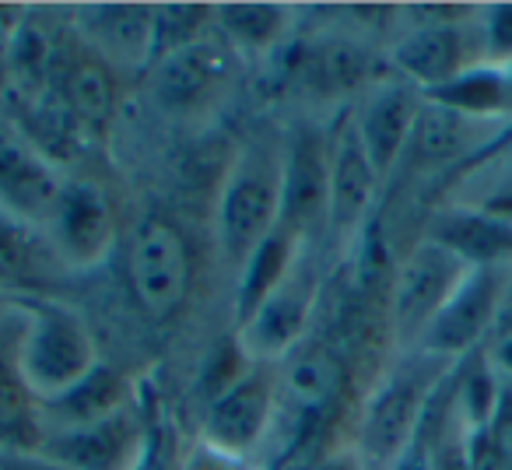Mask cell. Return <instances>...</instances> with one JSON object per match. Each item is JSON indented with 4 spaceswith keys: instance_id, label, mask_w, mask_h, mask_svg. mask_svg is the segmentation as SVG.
Masks as SVG:
<instances>
[{
    "instance_id": "6da1fadb",
    "label": "cell",
    "mask_w": 512,
    "mask_h": 470,
    "mask_svg": "<svg viewBox=\"0 0 512 470\" xmlns=\"http://www.w3.org/2000/svg\"><path fill=\"white\" fill-rule=\"evenodd\" d=\"M18 313V344L15 362L36 404L64 397L92 369H99L92 330L71 306L46 295L15 302Z\"/></svg>"
},
{
    "instance_id": "7a4b0ae2",
    "label": "cell",
    "mask_w": 512,
    "mask_h": 470,
    "mask_svg": "<svg viewBox=\"0 0 512 470\" xmlns=\"http://www.w3.org/2000/svg\"><path fill=\"white\" fill-rule=\"evenodd\" d=\"M453 365L456 362H442L425 351H404V358L383 372V379L365 397L362 418H358L355 449L365 470H386L397 460L400 449L414 439L418 425L425 421L428 404Z\"/></svg>"
},
{
    "instance_id": "3957f363",
    "label": "cell",
    "mask_w": 512,
    "mask_h": 470,
    "mask_svg": "<svg viewBox=\"0 0 512 470\" xmlns=\"http://www.w3.org/2000/svg\"><path fill=\"white\" fill-rule=\"evenodd\" d=\"M218 246L239 271L281 221V148L249 141L235 151L218 193Z\"/></svg>"
},
{
    "instance_id": "277c9868",
    "label": "cell",
    "mask_w": 512,
    "mask_h": 470,
    "mask_svg": "<svg viewBox=\"0 0 512 470\" xmlns=\"http://www.w3.org/2000/svg\"><path fill=\"white\" fill-rule=\"evenodd\" d=\"M127 285L134 302L155 320H169L190 299L193 260L190 243L165 214H144L130 232Z\"/></svg>"
},
{
    "instance_id": "5b68a950",
    "label": "cell",
    "mask_w": 512,
    "mask_h": 470,
    "mask_svg": "<svg viewBox=\"0 0 512 470\" xmlns=\"http://www.w3.org/2000/svg\"><path fill=\"white\" fill-rule=\"evenodd\" d=\"M467 271V264H460L453 253L425 235L407 250V257L393 271L390 295H386V330L400 351L418 348L421 334L439 316Z\"/></svg>"
},
{
    "instance_id": "8992f818",
    "label": "cell",
    "mask_w": 512,
    "mask_h": 470,
    "mask_svg": "<svg viewBox=\"0 0 512 470\" xmlns=\"http://www.w3.org/2000/svg\"><path fill=\"white\" fill-rule=\"evenodd\" d=\"M512 278V267H470L449 302L439 309L428 330L421 334L418 348L442 362H460L474 351L488 348L495 337L498 309H502L505 285Z\"/></svg>"
},
{
    "instance_id": "52a82bcc",
    "label": "cell",
    "mask_w": 512,
    "mask_h": 470,
    "mask_svg": "<svg viewBox=\"0 0 512 470\" xmlns=\"http://www.w3.org/2000/svg\"><path fill=\"white\" fill-rule=\"evenodd\" d=\"M43 228L60 264L71 271H92L106 264L116 246V207L92 179H64Z\"/></svg>"
},
{
    "instance_id": "ba28073f",
    "label": "cell",
    "mask_w": 512,
    "mask_h": 470,
    "mask_svg": "<svg viewBox=\"0 0 512 470\" xmlns=\"http://www.w3.org/2000/svg\"><path fill=\"white\" fill-rule=\"evenodd\" d=\"M278 414V383L267 372L249 369L228 390H221L214 400H207L200 442H207L218 453L235 456V460H249L267 442L271 428L278 425Z\"/></svg>"
},
{
    "instance_id": "9c48e42d",
    "label": "cell",
    "mask_w": 512,
    "mask_h": 470,
    "mask_svg": "<svg viewBox=\"0 0 512 470\" xmlns=\"http://www.w3.org/2000/svg\"><path fill=\"white\" fill-rule=\"evenodd\" d=\"M46 456L67 470H137L151 456V432L137 400L123 411L81 428H64L39 439Z\"/></svg>"
},
{
    "instance_id": "30bf717a",
    "label": "cell",
    "mask_w": 512,
    "mask_h": 470,
    "mask_svg": "<svg viewBox=\"0 0 512 470\" xmlns=\"http://www.w3.org/2000/svg\"><path fill=\"white\" fill-rule=\"evenodd\" d=\"M316 299H320V274L302 253L285 285L235 330V341L242 344L249 362H285L306 341Z\"/></svg>"
},
{
    "instance_id": "8fae6325",
    "label": "cell",
    "mask_w": 512,
    "mask_h": 470,
    "mask_svg": "<svg viewBox=\"0 0 512 470\" xmlns=\"http://www.w3.org/2000/svg\"><path fill=\"white\" fill-rule=\"evenodd\" d=\"M330 207V130L299 123L281 144V225L309 239L327 228Z\"/></svg>"
},
{
    "instance_id": "7c38bea8",
    "label": "cell",
    "mask_w": 512,
    "mask_h": 470,
    "mask_svg": "<svg viewBox=\"0 0 512 470\" xmlns=\"http://www.w3.org/2000/svg\"><path fill=\"white\" fill-rule=\"evenodd\" d=\"M474 18L449 25H411L386 53L393 78L407 81L421 92H432L467 67L484 64Z\"/></svg>"
},
{
    "instance_id": "4fadbf2b",
    "label": "cell",
    "mask_w": 512,
    "mask_h": 470,
    "mask_svg": "<svg viewBox=\"0 0 512 470\" xmlns=\"http://www.w3.org/2000/svg\"><path fill=\"white\" fill-rule=\"evenodd\" d=\"M379 172L365 155V144L358 137L355 113H344L330 127V207L327 232L341 243L362 232V221L369 218V207L379 193Z\"/></svg>"
},
{
    "instance_id": "5bb4252c",
    "label": "cell",
    "mask_w": 512,
    "mask_h": 470,
    "mask_svg": "<svg viewBox=\"0 0 512 470\" xmlns=\"http://www.w3.org/2000/svg\"><path fill=\"white\" fill-rule=\"evenodd\" d=\"M60 169L18 130V123L0 120V207L32 225H46L60 197Z\"/></svg>"
},
{
    "instance_id": "9a60e30c",
    "label": "cell",
    "mask_w": 512,
    "mask_h": 470,
    "mask_svg": "<svg viewBox=\"0 0 512 470\" xmlns=\"http://www.w3.org/2000/svg\"><path fill=\"white\" fill-rule=\"evenodd\" d=\"M421 102H425L421 88L393 78V81H379L369 99L362 102V109H355L358 137H362L365 155L376 165L379 179L390 176L400 165V158H404L414 120L421 113Z\"/></svg>"
},
{
    "instance_id": "2e32d148",
    "label": "cell",
    "mask_w": 512,
    "mask_h": 470,
    "mask_svg": "<svg viewBox=\"0 0 512 470\" xmlns=\"http://www.w3.org/2000/svg\"><path fill=\"white\" fill-rule=\"evenodd\" d=\"M151 18L155 4H81L74 8V32L78 43L102 64L148 67Z\"/></svg>"
},
{
    "instance_id": "e0dca14e",
    "label": "cell",
    "mask_w": 512,
    "mask_h": 470,
    "mask_svg": "<svg viewBox=\"0 0 512 470\" xmlns=\"http://www.w3.org/2000/svg\"><path fill=\"white\" fill-rule=\"evenodd\" d=\"M155 95L169 109H200L228 85L235 71V53L218 36H207L172 57L158 60L155 67Z\"/></svg>"
},
{
    "instance_id": "ac0fdd59",
    "label": "cell",
    "mask_w": 512,
    "mask_h": 470,
    "mask_svg": "<svg viewBox=\"0 0 512 470\" xmlns=\"http://www.w3.org/2000/svg\"><path fill=\"white\" fill-rule=\"evenodd\" d=\"M344 390H348V365L341 362V355L330 344L302 341L281 362L278 397H285L288 411L302 425L327 418Z\"/></svg>"
},
{
    "instance_id": "d6986e66",
    "label": "cell",
    "mask_w": 512,
    "mask_h": 470,
    "mask_svg": "<svg viewBox=\"0 0 512 470\" xmlns=\"http://www.w3.org/2000/svg\"><path fill=\"white\" fill-rule=\"evenodd\" d=\"M421 235L467 267H512V225L463 200L435 207Z\"/></svg>"
},
{
    "instance_id": "ffe728a7",
    "label": "cell",
    "mask_w": 512,
    "mask_h": 470,
    "mask_svg": "<svg viewBox=\"0 0 512 470\" xmlns=\"http://www.w3.org/2000/svg\"><path fill=\"white\" fill-rule=\"evenodd\" d=\"M60 271L64 264L46 239V228L0 207V295L15 302L46 295L60 281Z\"/></svg>"
},
{
    "instance_id": "44dd1931",
    "label": "cell",
    "mask_w": 512,
    "mask_h": 470,
    "mask_svg": "<svg viewBox=\"0 0 512 470\" xmlns=\"http://www.w3.org/2000/svg\"><path fill=\"white\" fill-rule=\"evenodd\" d=\"M50 92L71 109V116L78 120V127L85 130L88 141H99V137L106 134L116 116V102H120L113 67L102 64V60L95 57V53H88L81 43L64 46V57H60V64H57Z\"/></svg>"
},
{
    "instance_id": "7402d4cb",
    "label": "cell",
    "mask_w": 512,
    "mask_h": 470,
    "mask_svg": "<svg viewBox=\"0 0 512 470\" xmlns=\"http://www.w3.org/2000/svg\"><path fill=\"white\" fill-rule=\"evenodd\" d=\"M302 243L306 239L299 232H292V228L278 221V228L242 260L239 281H235V309H232L235 330L285 285V278L295 271V264L302 257Z\"/></svg>"
},
{
    "instance_id": "603a6c76",
    "label": "cell",
    "mask_w": 512,
    "mask_h": 470,
    "mask_svg": "<svg viewBox=\"0 0 512 470\" xmlns=\"http://www.w3.org/2000/svg\"><path fill=\"white\" fill-rule=\"evenodd\" d=\"M134 400L137 397L130 379H123L116 369L99 362V369L88 372L74 390H67L64 397L50 400V404H39V428H43V435H50L64 432V428L92 425V421H102L130 407Z\"/></svg>"
},
{
    "instance_id": "cb8c5ba5",
    "label": "cell",
    "mask_w": 512,
    "mask_h": 470,
    "mask_svg": "<svg viewBox=\"0 0 512 470\" xmlns=\"http://www.w3.org/2000/svg\"><path fill=\"white\" fill-rule=\"evenodd\" d=\"M477 127L481 123L467 120V116L453 113V109L439 106V102L425 99L421 102V113L414 120L411 141L407 151L400 158V165L414 172H432V169H446L456 165L474 151L477 144Z\"/></svg>"
},
{
    "instance_id": "d4e9b609",
    "label": "cell",
    "mask_w": 512,
    "mask_h": 470,
    "mask_svg": "<svg viewBox=\"0 0 512 470\" xmlns=\"http://www.w3.org/2000/svg\"><path fill=\"white\" fill-rule=\"evenodd\" d=\"M292 29L288 4H214V36L235 57H271L285 46Z\"/></svg>"
},
{
    "instance_id": "484cf974",
    "label": "cell",
    "mask_w": 512,
    "mask_h": 470,
    "mask_svg": "<svg viewBox=\"0 0 512 470\" xmlns=\"http://www.w3.org/2000/svg\"><path fill=\"white\" fill-rule=\"evenodd\" d=\"M15 344L18 327L8 337H0V449H36L43 439L39 404L18 372Z\"/></svg>"
},
{
    "instance_id": "4316f807",
    "label": "cell",
    "mask_w": 512,
    "mask_h": 470,
    "mask_svg": "<svg viewBox=\"0 0 512 470\" xmlns=\"http://www.w3.org/2000/svg\"><path fill=\"white\" fill-rule=\"evenodd\" d=\"M425 99L439 102V106L453 109V113L467 116L474 123H491L512 116L509 109V81L498 64H474L449 78L446 85L425 92Z\"/></svg>"
},
{
    "instance_id": "83f0119b",
    "label": "cell",
    "mask_w": 512,
    "mask_h": 470,
    "mask_svg": "<svg viewBox=\"0 0 512 470\" xmlns=\"http://www.w3.org/2000/svg\"><path fill=\"white\" fill-rule=\"evenodd\" d=\"M295 71L302 74V85L316 88L323 95H341L365 85L376 74V64H372V57L362 46L330 39V43L306 50V57L295 64Z\"/></svg>"
},
{
    "instance_id": "f1b7e54d",
    "label": "cell",
    "mask_w": 512,
    "mask_h": 470,
    "mask_svg": "<svg viewBox=\"0 0 512 470\" xmlns=\"http://www.w3.org/2000/svg\"><path fill=\"white\" fill-rule=\"evenodd\" d=\"M214 32V4H155L151 18V64L200 43Z\"/></svg>"
},
{
    "instance_id": "f546056e",
    "label": "cell",
    "mask_w": 512,
    "mask_h": 470,
    "mask_svg": "<svg viewBox=\"0 0 512 470\" xmlns=\"http://www.w3.org/2000/svg\"><path fill=\"white\" fill-rule=\"evenodd\" d=\"M477 39H481L484 64H509L512 60V4H484L477 8Z\"/></svg>"
},
{
    "instance_id": "4dcf8cb0",
    "label": "cell",
    "mask_w": 512,
    "mask_h": 470,
    "mask_svg": "<svg viewBox=\"0 0 512 470\" xmlns=\"http://www.w3.org/2000/svg\"><path fill=\"white\" fill-rule=\"evenodd\" d=\"M463 204L477 207V211H484V214H495V218L512 225V165L505 172H498V176H491L488 183L481 186V193L463 200Z\"/></svg>"
},
{
    "instance_id": "1f68e13d",
    "label": "cell",
    "mask_w": 512,
    "mask_h": 470,
    "mask_svg": "<svg viewBox=\"0 0 512 470\" xmlns=\"http://www.w3.org/2000/svg\"><path fill=\"white\" fill-rule=\"evenodd\" d=\"M435 470H470L467 453H463V432L453 418V404H449V414L439 428V439H435Z\"/></svg>"
},
{
    "instance_id": "d6a6232c",
    "label": "cell",
    "mask_w": 512,
    "mask_h": 470,
    "mask_svg": "<svg viewBox=\"0 0 512 470\" xmlns=\"http://www.w3.org/2000/svg\"><path fill=\"white\" fill-rule=\"evenodd\" d=\"M183 470H253V467H249V460H235V456L211 449L207 442H197L190 449V456L183 460Z\"/></svg>"
},
{
    "instance_id": "836d02e7",
    "label": "cell",
    "mask_w": 512,
    "mask_h": 470,
    "mask_svg": "<svg viewBox=\"0 0 512 470\" xmlns=\"http://www.w3.org/2000/svg\"><path fill=\"white\" fill-rule=\"evenodd\" d=\"M0 470H67L43 449H0Z\"/></svg>"
},
{
    "instance_id": "e575fe53",
    "label": "cell",
    "mask_w": 512,
    "mask_h": 470,
    "mask_svg": "<svg viewBox=\"0 0 512 470\" xmlns=\"http://www.w3.org/2000/svg\"><path fill=\"white\" fill-rule=\"evenodd\" d=\"M306 470H365V463L358 456L355 442H341V446H330L320 456H313Z\"/></svg>"
},
{
    "instance_id": "d590c367",
    "label": "cell",
    "mask_w": 512,
    "mask_h": 470,
    "mask_svg": "<svg viewBox=\"0 0 512 470\" xmlns=\"http://www.w3.org/2000/svg\"><path fill=\"white\" fill-rule=\"evenodd\" d=\"M488 362H491V369L498 372L502 379H509L512 383V330L509 334H498V337H491L488 341Z\"/></svg>"
},
{
    "instance_id": "8d00e7d4",
    "label": "cell",
    "mask_w": 512,
    "mask_h": 470,
    "mask_svg": "<svg viewBox=\"0 0 512 470\" xmlns=\"http://www.w3.org/2000/svg\"><path fill=\"white\" fill-rule=\"evenodd\" d=\"M512 330V278L505 285V295H502V309H498V323H495V337L498 334H509Z\"/></svg>"
},
{
    "instance_id": "74e56055",
    "label": "cell",
    "mask_w": 512,
    "mask_h": 470,
    "mask_svg": "<svg viewBox=\"0 0 512 470\" xmlns=\"http://www.w3.org/2000/svg\"><path fill=\"white\" fill-rule=\"evenodd\" d=\"M11 309H15V299H4V295H0V320H4Z\"/></svg>"
},
{
    "instance_id": "f35d334b",
    "label": "cell",
    "mask_w": 512,
    "mask_h": 470,
    "mask_svg": "<svg viewBox=\"0 0 512 470\" xmlns=\"http://www.w3.org/2000/svg\"><path fill=\"white\" fill-rule=\"evenodd\" d=\"M502 71H505V81H509V109H512V60L502 64Z\"/></svg>"
},
{
    "instance_id": "ab89813d",
    "label": "cell",
    "mask_w": 512,
    "mask_h": 470,
    "mask_svg": "<svg viewBox=\"0 0 512 470\" xmlns=\"http://www.w3.org/2000/svg\"><path fill=\"white\" fill-rule=\"evenodd\" d=\"M151 453H155V449H151ZM137 470H151V456H148V460H144V463H141V467H137Z\"/></svg>"
}]
</instances>
